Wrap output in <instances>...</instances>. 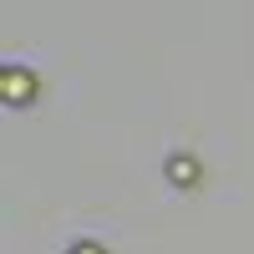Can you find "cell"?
<instances>
[{
	"label": "cell",
	"instance_id": "cell-1",
	"mask_svg": "<svg viewBox=\"0 0 254 254\" xmlns=\"http://www.w3.org/2000/svg\"><path fill=\"white\" fill-rule=\"evenodd\" d=\"M173 178H178V183L193 178V163H188V158H173Z\"/></svg>",
	"mask_w": 254,
	"mask_h": 254
}]
</instances>
